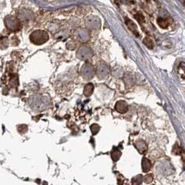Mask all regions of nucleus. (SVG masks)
<instances>
[{"instance_id": "f257e3e1", "label": "nucleus", "mask_w": 185, "mask_h": 185, "mask_svg": "<svg viewBox=\"0 0 185 185\" xmlns=\"http://www.w3.org/2000/svg\"><path fill=\"white\" fill-rule=\"evenodd\" d=\"M31 42L36 45H41L47 42L49 40V35L45 31L36 30L30 35Z\"/></svg>"}, {"instance_id": "f03ea898", "label": "nucleus", "mask_w": 185, "mask_h": 185, "mask_svg": "<svg viewBox=\"0 0 185 185\" xmlns=\"http://www.w3.org/2000/svg\"><path fill=\"white\" fill-rule=\"evenodd\" d=\"M5 26L11 31H19L22 27L21 22L12 15H7L4 19Z\"/></svg>"}, {"instance_id": "7ed1b4c3", "label": "nucleus", "mask_w": 185, "mask_h": 185, "mask_svg": "<svg viewBox=\"0 0 185 185\" xmlns=\"http://www.w3.org/2000/svg\"><path fill=\"white\" fill-rule=\"evenodd\" d=\"M115 110L121 114H124L128 110V106L126 101H117L115 105Z\"/></svg>"}, {"instance_id": "20e7f679", "label": "nucleus", "mask_w": 185, "mask_h": 185, "mask_svg": "<svg viewBox=\"0 0 185 185\" xmlns=\"http://www.w3.org/2000/svg\"><path fill=\"white\" fill-rule=\"evenodd\" d=\"M135 146L141 154H144L146 151H147V145H146V143L142 139L138 140V141L135 143Z\"/></svg>"}, {"instance_id": "39448f33", "label": "nucleus", "mask_w": 185, "mask_h": 185, "mask_svg": "<svg viewBox=\"0 0 185 185\" xmlns=\"http://www.w3.org/2000/svg\"><path fill=\"white\" fill-rule=\"evenodd\" d=\"M126 24L127 25V27H128L129 29L132 32L135 36H136L137 37L139 36V32H138V27H137L136 24L134 23V22L131 20L126 18Z\"/></svg>"}, {"instance_id": "423d86ee", "label": "nucleus", "mask_w": 185, "mask_h": 185, "mask_svg": "<svg viewBox=\"0 0 185 185\" xmlns=\"http://www.w3.org/2000/svg\"><path fill=\"white\" fill-rule=\"evenodd\" d=\"M142 166L143 171L144 172V173H147V172H148L150 170H151L152 164L148 159H147L146 158H143L142 159Z\"/></svg>"}, {"instance_id": "0eeeda50", "label": "nucleus", "mask_w": 185, "mask_h": 185, "mask_svg": "<svg viewBox=\"0 0 185 185\" xmlns=\"http://www.w3.org/2000/svg\"><path fill=\"white\" fill-rule=\"evenodd\" d=\"M94 92V85L92 83H88L84 88V95L85 97H90Z\"/></svg>"}, {"instance_id": "6e6552de", "label": "nucleus", "mask_w": 185, "mask_h": 185, "mask_svg": "<svg viewBox=\"0 0 185 185\" xmlns=\"http://www.w3.org/2000/svg\"><path fill=\"white\" fill-rule=\"evenodd\" d=\"M158 24L159 27L162 28H168V25H169V23H168V21L167 20V19H164L162 18H158Z\"/></svg>"}, {"instance_id": "1a4fd4ad", "label": "nucleus", "mask_w": 185, "mask_h": 185, "mask_svg": "<svg viewBox=\"0 0 185 185\" xmlns=\"http://www.w3.org/2000/svg\"><path fill=\"white\" fill-rule=\"evenodd\" d=\"M121 155H122V152L118 149H114L111 152L112 159L113 161L114 162H117V160H119Z\"/></svg>"}, {"instance_id": "9d476101", "label": "nucleus", "mask_w": 185, "mask_h": 185, "mask_svg": "<svg viewBox=\"0 0 185 185\" xmlns=\"http://www.w3.org/2000/svg\"><path fill=\"white\" fill-rule=\"evenodd\" d=\"M142 175H138L137 176L134 177L132 180V185H139L142 182Z\"/></svg>"}, {"instance_id": "9b49d317", "label": "nucleus", "mask_w": 185, "mask_h": 185, "mask_svg": "<svg viewBox=\"0 0 185 185\" xmlns=\"http://www.w3.org/2000/svg\"><path fill=\"white\" fill-rule=\"evenodd\" d=\"M143 42L150 49H152L154 47L153 42H152V41L151 38H145V39L143 40Z\"/></svg>"}, {"instance_id": "f8f14e48", "label": "nucleus", "mask_w": 185, "mask_h": 185, "mask_svg": "<svg viewBox=\"0 0 185 185\" xmlns=\"http://www.w3.org/2000/svg\"><path fill=\"white\" fill-rule=\"evenodd\" d=\"M90 130L92 131V133L93 135H95L96 134H97L98 132V131L100 130V126L98 125V124H96L94 123L92 124L90 127Z\"/></svg>"}, {"instance_id": "ddd939ff", "label": "nucleus", "mask_w": 185, "mask_h": 185, "mask_svg": "<svg viewBox=\"0 0 185 185\" xmlns=\"http://www.w3.org/2000/svg\"><path fill=\"white\" fill-rule=\"evenodd\" d=\"M135 18L139 22V23L140 24L144 23L145 22L144 17H143V15L142 13H140V12H138V13L135 15Z\"/></svg>"}, {"instance_id": "4468645a", "label": "nucleus", "mask_w": 185, "mask_h": 185, "mask_svg": "<svg viewBox=\"0 0 185 185\" xmlns=\"http://www.w3.org/2000/svg\"><path fill=\"white\" fill-rule=\"evenodd\" d=\"M143 180H144V182L146 184L151 183V182L153 180V175L151 173L146 175L145 176L143 177Z\"/></svg>"}, {"instance_id": "2eb2a0df", "label": "nucleus", "mask_w": 185, "mask_h": 185, "mask_svg": "<svg viewBox=\"0 0 185 185\" xmlns=\"http://www.w3.org/2000/svg\"><path fill=\"white\" fill-rule=\"evenodd\" d=\"M152 185H155V184H152Z\"/></svg>"}]
</instances>
